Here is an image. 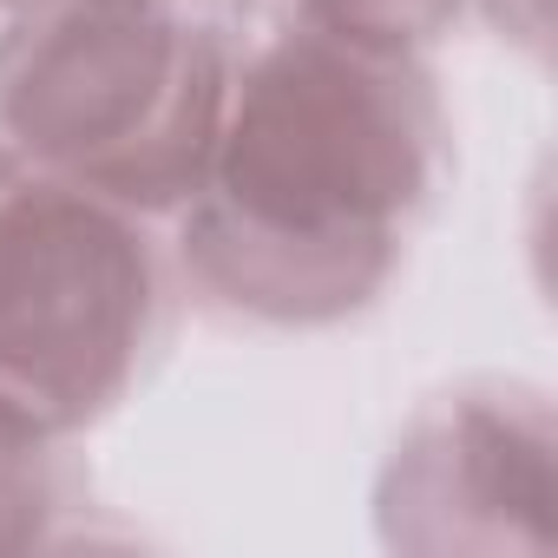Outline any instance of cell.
Here are the masks:
<instances>
[{"label":"cell","mask_w":558,"mask_h":558,"mask_svg":"<svg viewBox=\"0 0 558 558\" xmlns=\"http://www.w3.org/2000/svg\"><path fill=\"white\" fill-rule=\"evenodd\" d=\"M447 151L453 125L427 60L290 27L236 60L171 263L230 323L342 329L401 276Z\"/></svg>","instance_id":"1"},{"label":"cell","mask_w":558,"mask_h":558,"mask_svg":"<svg viewBox=\"0 0 558 558\" xmlns=\"http://www.w3.org/2000/svg\"><path fill=\"white\" fill-rule=\"evenodd\" d=\"M473 8H486V21L512 40H525L532 53L545 47V0H473Z\"/></svg>","instance_id":"7"},{"label":"cell","mask_w":558,"mask_h":558,"mask_svg":"<svg viewBox=\"0 0 558 558\" xmlns=\"http://www.w3.org/2000/svg\"><path fill=\"white\" fill-rule=\"evenodd\" d=\"M8 8H14V0H0V14H8Z\"/></svg>","instance_id":"8"},{"label":"cell","mask_w":558,"mask_h":558,"mask_svg":"<svg viewBox=\"0 0 558 558\" xmlns=\"http://www.w3.org/2000/svg\"><path fill=\"white\" fill-rule=\"evenodd\" d=\"M236 53L191 0H14L0 14V138L40 171L178 217L204 184Z\"/></svg>","instance_id":"2"},{"label":"cell","mask_w":558,"mask_h":558,"mask_svg":"<svg viewBox=\"0 0 558 558\" xmlns=\"http://www.w3.org/2000/svg\"><path fill=\"white\" fill-rule=\"evenodd\" d=\"M165 323L171 269L145 217L0 138V395L80 434L138 388Z\"/></svg>","instance_id":"3"},{"label":"cell","mask_w":558,"mask_h":558,"mask_svg":"<svg viewBox=\"0 0 558 558\" xmlns=\"http://www.w3.org/2000/svg\"><path fill=\"white\" fill-rule=\"evenodd\" d=\"M375 519L421 558H545L558 545V421L545 388L460 381L395 440Z\"/></svg>","instance_id":"4"},{"label":"cell","mask_w":558,"mask_h":558,"mask_svg":"<svg viewBox=\"0 0 558 558\" xmlns=\"http://www.w3.org/2000/svg\"><path fill=\"white\" fill-rule=\"evenodd\" d=\"M86 506L93 486L73 460V434L0 395V558L73 545Z\"/></svg>","instance_id":"5"},{"label":"cell","mask_w":558,"mask_h":558,"mask_svg":"<svg viewBox=\"0 0 558 558\" xmlns=\"http://www.w3.org/2000/svg\"><path fill=\"white\" fill-rule=\"evenodd\" d=\"M473 0H296V27L329 34L342 47L362 53H388V60H427Z\"/></svg>","instance_id":"6"}]
</instances>
